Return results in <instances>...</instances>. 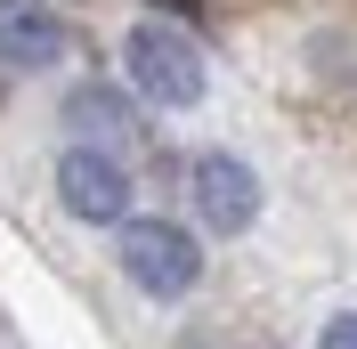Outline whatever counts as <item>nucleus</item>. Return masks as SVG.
I'll use <instances>...</instances> for the list:
<instances>
[{
  "label": "nucleus",
  "mask_w": 357,
  "mask_h": 349,
  "mask_svg": "<svg viewBox=\"0 0 357 349\" xmlns=\"http://www.w3.org/2000/svg\"><path fill=\"white\" fill-rule=\"evenodd\" d=\"M122 73L138 82V98H155V106H195L203 98V49L178 41L171 24H138L130 41H122Z\"/></svg>",
  "instance_id": "obj_1"
},
{
  "label": "nucleus",
  "mask_w": 357,
  "mask_h": 349,
  "mask_svg": "<svg viewBox=\"0 0 357 349\" xmlns=\"http://www.w3.org/2000/svg\"><path fill=\"white\" fill-rule=\"evenodd\" d=\"M122 268H130L138 292L178 301V292L203 276V252H195L187 228H171V219H138V228H122Z\"/></svg>",
  "instance_id": "obj_2"
},
{
  "label": "nucleus",
  "mask_w": 357,
  "mask_h": 349,
  "mask_svg": "<svg viewBox=\"0 0 357 349\" xmlns=\"http://www.w3.org/2000/svg\"><path fill=\"white\" fill-rule=\"evenodd\" d=\"M187 195H195L203 228H220V236H244L252 211H260V179L236 163V154H195V171H187Z\"/></svg>",
  "instance_id": "obj_3"
},
{
  "label": "nucleus",
  "mask_w": 357,
  "mask_h": 349,
  "mask_svg": "<svg viewBox=\"0 0 357 349\" xmlns=\"http://www.w3.org/2000/svg\"><path fill=\"white\" fill-rule=\"evenodd\" d=\"M57 195H66L73 219L114 228V219L130 211V179H122V163H106V154H82V147H73L66 163H57Z\"/></svg>",
  "instance_id": "obj_4"
},
{
  "label": "nucleus",
  "mask_w": 357,
  "mask_h": 349,
  "mask_svg": "<svg viewBox=\"0 0 357 349\" xmlns=\"http://www.w3.org/2000/svg\"><path fill=\"white\" fill-rule=\"evenodd\" d=\"M57 57H66V17L49 0H0V66L41 73Z\"/></svg>",
  "instance_id": "obj_5"
},
{
  "label": "nucleus",
  "mask_w": 357,
  "mask_h": 349,
  "mask_svg": "<svg viewBox=\"0 0 357 349\" xmlns=\"http://www.w3.org/2000/svg\"><path fill=\"white\" fill-rule=\"evenodd\" d=\"M66 122H73V138H82V154H106V163H114V147H146L138 106L122 98V89H106V82L73 89V98H66Z\"/></svg>",
  "instance_id": "obj_6"
},
{
  "label": "nucleus",
  "mask_w": 357,
  "mask_h": 349,
  "mask_svg": "<svg viewBox=\"0 0 357 349\" xmlns=\"http://www.w3.org/2000/svg\"><path fill=\"white\" fill-rule=\"evenodd\" d=\"M325 349H357V317H333L325 325Z\"/></svg>",
  "instance_id": "obj_7"
}]
</instances>
